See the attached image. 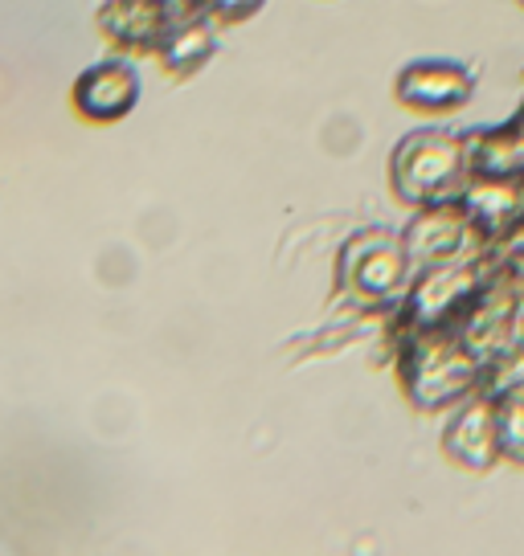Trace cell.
Returning a JSON list of instances; mask_svg holds the SVG:
<instances>
[{"label":"cell","instance_id":"cell-1","mask_svg":"<svg viewBox=\"0 0 524 556\" xmlns=\"http://www.w3.org/2000/svg\"><path fill=\"white\" fill-rule=\"evenodd\" d=\"M402 389L410 405L422 414H438V409H454L459 401L484 389L488 381V365L475 361L467 344L454 336L451 328L435 331H406L402 336Z\"/></svg>","mask_w":524,"mask_h":556},{"label":"cell","instance_id":"cell-2","mask_svg":"<svg viewBox=\"0 0 524 556\" xmlns=\"http://www.w3.org/2000/svg\"><path fill=\"white\" fill-rule=\"evenodd\" d=\"M389 176H394V192L410 208L451 201L472 180L467 139L451 136V131H438V127L410 131L394 148V156H389Z\"/></svg>","mask_w":524,"mask_h":556},{"label":"cell","instance_id":"cell-3","mask_svg":"<svg viewBox=\"0 0 524 556\" xmlns=\"http://www.w3.org/2000/svg\"><path fill=\"white\" fill-rule=\"evenodd\" d=\"M491 266L488 258L472 262H447V266H426L419 278L406 287L402 299V328L406 331H435L454 328L472 299L484 291Z\"/></svg>","mask_w":524,"mask_h":556},{"label":"cell","instance_id":"cell-4","mask_svg":"<svg viewBox=\"0 0 524 556\" xmlns=\"http://www.w3.org/2000/svg\"><path fill=\"white\" fill-rule=\"evenodd\" d=\"M406 254L414 262V270L426 266H447V262H472L488 254V238L479 233L475 217L467 213L463 197L419 205L410 226L402 229Z\"/></svg>","mask_w":524,"mask_h":556},{"label":"cell","instance_id":"cell-5","mask_svg":"<svg viewBox=\"0 0 524 556\" xmlns=\"http://www.w3.org/2000/svg\"><path fill=\"white\" fill-rule=\"evenodd\" d=\"M414 262L406 254L402 233L389 229H365L357 233L340 254V282L361 303H389L410 287Z\"/></svg>","mask_w":524,"mask_h":556},{"label":"cell","instance_id":"cell-6","mask_svg":"<svg viewBox=\"0 0 524 556\" xmlns=\"http://www.w3.org/2000/svg\"><path fill=\"white\" fill-rule=\"evenodd\" d=\"M516 303H521V282L491 270L484 291L472 299V307L463 312V319L451 331L467 344L475 361H484L491 368L516 348Z\"/></svg>","mask_w":524,"mask_h":556},{"label":"cell","instance_id":"cell-7","mask_svg":"<svg viewBox=\"0 0 524 556\" xmlns=\"http://www.w3.org/2000/svg\"><path fill=\"white\" fill-rule=\"evenodd\" d=\"M442 454L459 470L484 475L500 463V421H496V393L479 389L459 401L442 426Z\"/></svg>","mask_w":524,"mask_h":556},{"label":"cell","instance_id":"cell-8","mask_svg":"<svg viewBox=\"0 0 524 556\" xmlns=\"http://www.w3.org/2000/svg\"><path fill=\"white\" fill-rule=\"evenodd\" d=\"M479 78L472 66L451 62V58H422L398 74V103H406L410 111H426V115H451L475 99Z\"/></svg>","mask_w":524,"mask_h":556},{"label":"cell","instance_id":"cell-9","mask_svg":"<svg viewBox=\"0 0 524 556\" xmlns=\"http://www.w3.org/2000/svg\"><path fill=\"white\" fill-rule=\"evenodd\" d=\"M459 197L488 245L504 242L512 229L524 226V176H472Z\"/></svg>","mask_w":524,"mask_h":556},{"label":"cell","instance_id":"cell-10","mask_svg":"<svg viewBox=\"0 0 524 556\" xmlns=\"http://www.w3.org/2000/svg\"><path fill=\"white\" fill-rule=\"evenodd\" d=\"M136 99H140V78H136V70L120 66V62L87 70L74 87V103L90 119H120L132 111Z\"/></svg>","mask_w":524,"mask_h":556},{"label":"cell","instance_id":"cell-11","mask_svg":"<svg viewBox=\"0 0 524 556\" xmlns=\"http://www.w3.org/2000/svg\"><path fill=\"white\" fill-rule=\"evenodd\" d=\"M164 4L160 0H111L103 9V29L115 41L132 46H152L164 37Z\"/></svg>","mask_w":524,"mask_h":556},{"label":"cell","instance_id":"cell-12","mask_svg":"<svg viewBox=\"0 0 524 556\" xmlns=\"http://www.w3.org/2000/svg\"><path fill=\"white\" fill-rule=\"evenodd\" d=\"M496 421H500V463L524 470V389L496 393Z\"/></svg>","mask_w":524,"mask_h":556},{"label":"cell","instance_id":"cell-13","mask_svg":"<svg viewBox=\"0 0 524 556\" xmlns=\"http://www.w3.org/2000/svg\"><path fill=\"white\" fill-rule=\"evenodd\" d=\"M210 46H213L210 29L197 25V21H189V25H180V29L160 37V53H164V62H169L173 70L197 66L201 58H210Z\"/></svg>","mask_w":524,"mask_h":556},{"label":"cell","instance_id":"cell-14","mask_svg":"<svg viewBox=\"0 0 524 556\" xmlns=\"http://www.w3.org/2000/svg\"><path fill=\"white\" fill-rule=\"evenodd\" d=\"M213 4H217L226 17H246V13H254V9H259L262 0H213Z\"/></svg>","mask_w":524,"mask_h":556},{"label":"cell","instance_id":"cell-15","mask_svg":"<svg viewBox=\"0 0 524 556\" xmlns=\"http://www.w3.org/2000/svg\"><path fill=\"white\" fill-rule=\"evenodd\" d=\"M516 348H524V287H521V303H516Z\"/></svg>","mask_w":524,"mask_h":556},{"label":"cell","instance_id":"cell-16","mask_svg":"<svg viewBox=\"0 0 524 556\" xmlns=\"http://www.w3.org/2000/svg\"><path fill=\"white\" fill-rule=\"evenodd\" d=\"M160 4H164V9H185L189 0H160Z\"/></svg>","mask_w":524,"mask_h":556},{"label":"cell","instance_id":"cell-17","mask_svg":"<svg viewBox=\"0 0 524 556\" xmlns=\"http://www.w3.org/2000/svg\"><path fill=\"white\" fill-rule=\"evenodd\" d=\"M521 4H524V0H521Z\"/></svg>","mask_w":524,"mask_h":556}]
</instances>
